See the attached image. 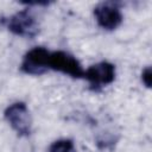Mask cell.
I'll return each instance as SVG.
<instances>
[{
    "instance_id": "obj_4",
    "label": "cell",
    "mask_w": 152,
    "mask_h": 152,
    "mask_svg": "<svg viewBox=\"0 0 152 152\" xmlns=\"http://www.w3.org/2000/svg\"><path fill=\"white\" fill-rule=\"evenodd\" d=\"M49 58L50 51L48 49L43 46H36L24 55L20 64V70L26 75L40 76L50 70Z\"/></svg>"
},
{
    "instance_id": "obj_1",
    "label": "cell",
    "mask_w": 152,
    "mask_h": 152,
    "mask_svg": "<svg viewBox=\"0 0 152 152\" xmlns=\"http://www.w3.org/2000/svg\"><path fill=\"white\" fill-rule=\"evenodd\" d=\"M4 116L13 131L20 137H28L32 132V118L25 102L18 101L10 104Z\"/></svg>"
},
{
    "instance_id": "obj_2",
    "label": "cell",
    "mask_w": 152,
    "mask_h": 152,
    "mask_svg": "<svg viewBox=\"0 0 152 152\" xmlns=\"http://www.w3.org/2000/svg\"><path fill=\"white\" fill-rule=\"evenodd\" d=\"M8 31L23 38H34L39 33V24L30 10H21L6 20Z\"/></svg>"
},
{
    "instance_id": "obj_6",
    "label": "cell",
    "mask_w": 152,
    "mask_h": 152,
    "mask_svg": "<svg viewBox=\"0 0 152 152\" xmlns=\"http://www.w3.org/2000/svg\"><path fill=\"white\" fill-rule=\"evenodd\" d=\"M94 17L97 25L106 31H113L118 28L124 19L120 7L116 2L113 1L101 2L95 6Z\"/></svg>"
},
{
    "instance_id": "obj_3",
    "label": "cell",
    "mask_w": 152,
    "mask_h": 152,
    "mask_svg": "<svg viewBox=\"0 0 152 152\" xmlns=\"http://www.w3.org/2000/svg\"><path fill=\"white\" fill-rule=\"evenodd\" d=\"M49 68L50 70L59 71L64 75H68L72 78H83L84 70L78 62V59L69 52L58 50L50 52L49 58Z\"/></svg>"
},
{
    "instance_id": "obj_5",
    "label": "cell",
    "mask_w": 152,
    "mask_h": 152,
    "mask_svg": "<svg viewBox=\"0 0 152 152\" xmlns=\"http://www.w3.org/2000/svg\"><path fill=\"white\" fill-rule=\"evenodd\" d=\"M90 86V89L94 91L101 90L103 87L110 84L115 80V65L102 61L96 64H93L87 70H84V77Z\"/></svg>"
},
{
    "instance_id": "obj_8",
    "label": "cell",
    "mask_w": 152,
    "mask_h": 152,
    "mask_svg": "<svg viewBox=\"0 0 152 152\" xmlns=\"http://www.w3.org/2000/svg\"><path fill=\"white\" fill-rule=\"evenodd\" d=\"M151 75H152V72H151L150 66H146L141 72V81H142V83L145 84L146 88H151V78H152Z\"/></svg>"
},
{
    "instance_id": "obj_7",
    "label": "cell",
    "mask_w": 152,
    "mask_h": 152,
    "mask_svg": "<svg viewBox=\"0 0 152 152\" xmlns=\"http://www.w3.org/2000/svg\"><path fill=\"white\" fill-rule=\"evenodd\" d=\"M49 152H77V151L71 139H58L50 145Z\"/></svg>"
}]
</instances>
